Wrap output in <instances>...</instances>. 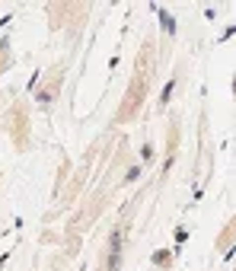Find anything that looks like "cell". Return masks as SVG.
Instances as JSON below:
<instances>
[{"label":"cell","mask_w":236,"mask_h":271,"mask_svg":"<svg viewBox=\"0 0 236 271\" xmlns=\"http://www.w3.org/2000/svg\"><path fill=\"white\" fill-rule=\"evenodd\" d=\"M118 249H121V233L112 236V255H109V268H112V271L118 268Z\"/></svg>","instance_id":"obj_1"},{"label":"cell","mask_w":236,"mask_h":271,"mask_svg":"<svg viewBox=\"0 0 236 271\" xmlns=\"http://www.w3.org/2000/svg\"><path fill=\"white\" fill-rule=\"evenodd\" d=\"M153 262H157V265H169V252H157V255H153Z\"/></svg>","instance_id":"obj_2"},{"label":"cell","mask_w":236,"mask_h":271,"mask_svg":"<svg viewBox=\"0 0 236 271\" xmlns=\"http://www.w3.org/2000/svg\"><path fill=\"white\" fill-rule=\"evenodd\" d=\"M140 175V166H134V169H128V175H125V182H134Z\"/></svg>","instance_id":"obj_3"}]
</instances>
